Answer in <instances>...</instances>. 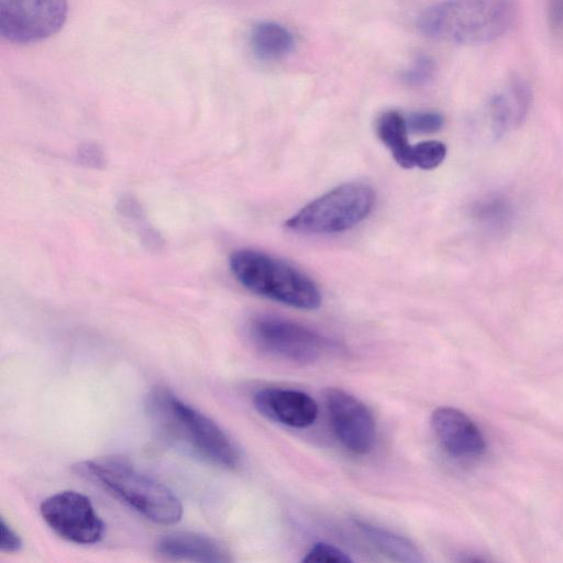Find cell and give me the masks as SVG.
Wrapping results in <instances>:
<instances>
[{
    "label": "cell",
    "instance_id": "obj_1",
    "mask_svg": "<svg viewBox=\"0 0 563 563\" xmlns=\"http://www.w3.org/2000/svg\"><path fill=\"white\" fill-rule=\"evenodd\" d=\"M146 407L158 431L168 440L216 465L225 468L239 465V450L225 431L170 390L154 388L147 396Z\"/></svg>",
    "mask_w": 563,
    "mask_h": 563
},
{
    "label": "cell",
    "instance_id": "obj_2",
    "mask_svg": "<svg viewBox=\"0 0 563 563\" xmlns=\"http://www.w3.org/2000/svg\"><path fill=\"white\" fill-rule=\"evenodd\" d=\"M516 19L512 0H442L418 18L419 31L454 44H483L503 36Z\"/></svg>",
    "mask_w": 563,
    "mask_h": 563
},
{
    "label": "cell",
    "instance_id": "obj_3",
    "mask_svg": "<svg viewBox=\"0 0 563 563\" xmlns=\"http://www.w3.org/2000/svg\"><path fill=\"white\" fill-rule=\"evenodd\" d=\"M230 268L242 286L258 296L307 310L321 303V294L307 275L264 252L238 250L230 257Z\"/></svg>",
    "mask_w": 563,
    "mask_h": 563
},
{
    "label": "cell",
    "instance_id": "obj_4",
    "mask_svg": "<svg viewBox=\"0 0 563 563\" xmlns=\"http://www.w3.org/2000/svg\"><path fill=\"white\" fill-rule=\"evenodd\" d=\"M80 472L146 519L174 525L183 516L177 496L165 485L117 461H85Z\"/></svg>",
    "mask_w": 563,
    "mask_h": 563
},
{
    "label": "cell",
    "instance_id": "obj_5",
    "mask_svg": "<svg viewBox=\"0 0 563 563\" xmlns=\"http://www.w3.org/2000/svg\"><path fill=\"white\" fill-rule=\"evenodd\" d=\"M374 202L375 192L369 185L346 183L305 206L286 221V227L309 234L343 232L362 222Z\"/></svg>",
    "mask_w": 563,
    "mask_h": 563
},
{
    "label": "cell",
    "instance_id": "obj_6",
    "mask_svg": "<svg viewBox=\"0 0 563 563\" xmlns=\"http://www.w3.org/2000/svg\"><path fill=\"white\" fill-rule=\"evenodd\" d=\"M249 332L263 352L296 364H311L327 351L329 342L316 331L276 316L253 318Z\"/></svg>",
    "mask_w": 563,
    "mask_h": 563
},
{
    "label": "cell",
    "instance_id": "obj_7",
    "mask_svg": "<svg viewBox=\"0 0 563 563\" xmlns=\"http://www.w3.org/2000/svg\"><path fill=\"white\" fill-rule=\"evenodd\" d=\"M67 13V0H0V33L11 43L41 42L63 27Z\"/></svg>",
    "mask_w": 563,
    "mask_h": 563
},
{
    "label": "cell",
    "instance_id": "obj_8",
    "mask_svg": "<svg viewBox=\"0 0 563 563\" xmlns=\"http://www.w3.org/2000/svg\"><path fill=\"white\" fill-rule=\"evenodd\" d=\"M46 525L60 538L77 544L98 542L104 531L102 519L90 499L75 490H63L41 503Z\"/></svg>",
    "mask_w": 563,
    "mask_h": 563
},
{
    "label": "cell",
    "instance_id": "obj_9",
    "mask_svg": "<svg viewBox=\"0 0 563 563\" xmlns=\"http://www.w3.org/2000/svg\"><path fill=\"white\" fill-rule=\"evenodd\" d=\"M324 402L338 441L354 454H366L376 438L375 420L356 397L340 388H328Z\"/></svg>",
    "mask_w": 563,
    "mask_h": 563
},
{
    "label": "cell",
    "instance_id": "obj_10",
    "mask_svg": "<svg viewBox=\"0 0 563 563\" xmlns=\"http://www.w3.org/2000/svg\"><path fill=\"white\" fill-rule=\"evenodd\" d=\"M430 423L438 441L451 456L471 460L484 453V437L464 412L439 407L432 412Z\"/></svg>",
    "mask_w": 563,
    "mask_h": 563
},
{
    "label": "cell",
    "instance_id": "obj_11",
    "mask_svg": "<svg viewBox=\"0 0 563 563\" xmlns=\"http://www.w3.org/2000/svg\"><path fill=\"white\" fill-rule=\"evenodd\" d=\"M254 408L267 419L303 429L318 416V404L308 394L286 388L266 387L253 395Z\"/></svg>",
    "mask_w": 563,
    "mask_h": 563
},
{
    "label": "cell",
    "instance_id": "obj_12",
    "mask_svg": "<svg viewBox=\"0 0 563 563\" xmlns=\"http://www.w3.org/2000/svg\"><path fill=\"white\" fill-rule=\"evenodd\" d=\"M155 553L168 561L228 562L229 553L213 539L195 532L168 533L156 542Z\"/></svg>",
    "mask_w": 563,
    "mask_h": 563
},
{
    "label": "cell",
    "instance_id": "obj_13",
    "mask_svg": "<svg viewBox=\"0 0 563 563\" xmlns=\"http://www.w3.org/2000/svg\"><path fill=\"white\" fill-rule=\"evenodd\" d=\"M530 100L531 92L527 84L520 79L512 80L489 102V114L495 129L503 133L512 124L519 123L527 113Z\"/></svg>",
    "mask_w": 563,
    "mask_h": 563
},
{
    "label": "cell",
    "instance_id": "obj_14",
    "mask_svg": "<svg viewBox=\"0 0 563 563\" xmlns=\"http://www.w3.org/2000/svg\"><path fill=\"white\" fill-rule=\"evenodd\" d=\"M355 523L371 544L389 559L402 563L424 561L420 550L406 537L367 521L357 520Z\"/></svg>",
    "mask_w": 563,
    "mask_h": 563
},
{
    "label": "cell",
    "instance_id": "obj_15",
    "mask_svg": "<svg viewBox=\"0 0 563 563\" xmlns=\"http://www.w3.org/2000/svg\"><path fill=\"white\" fill-rule=\"evenodd\" d=\"M291 32L276 22H261L251 33V46L254 54L263 60H278L294 48Z\"/></svg>",
    "mask_w": 563,
    "mask_h": 563
},
{
    "label": "cell",
    "instance_id": "obj_16",
    "mask_svg": "<svg viewBox=\"0 0 563 563\" xmlns=\"http://www.w3.org/2000/svg\"><path fill=\"white\" fill-rule=\"evenodd\" d=\"M376 131L379 140L390 151L394 159L404 168H412V145L408 142L406 119L397 111H386L378 118Z\"/></svg>",
    "mask_w": 563,
    "mask_h": 563
},
{
    "label": "cell",
    "instance_id": "obj_17",
    "mask_svg": "<svg viewBox=\"0 0 563 563\" xmlns=\"http://www.w3.org/2000/svg\"><path fill=\"white\" fill-rule=\"evenodd\" d=\"M445 155L446 146L440 141L431 140L418 143L411 150L412 167L433 169L444 161Z\"/></svg>",
    "mask_w": 563,
    "mask_h": 563
},
{
    "label": "cell",
    "instance_id": "obj_18",
    "mask_svg": "<svg viewBox=\"0 0 563 563\" xmlns=\"http://www.w3.org/2000/svg\"><path fill=\"white\" fill-rule=\"evenodd\" d=\"M434 74V60L428 55L419 54L401 73V80L409 87H422L433 78Z\"/></svg>",
    "mask_w": 563,
    "mask_h": 563
},
{
    "label": "cell",
    "instance_id": "obj_19",
    "mask_svg": "<svg viewBox=\"0 0 563 563\" xmlns=\"http://www.w3.org/2000/svg\"><path fill=\"white\" fill-rule=\"evenodd\" d=\"M302 562H317V563H347L352 562L351 558L340 548L327 543H314L301 560Z\"/></svg>",
    "mask_w": 563,
    "mask_h": 563
},
{
    "label": "cell",
    "instance_id": "obj_20",
    "mask_svg": "<svg viewBox=\"0 0 563 563\" xmlns=\"http://www.w3.org/2000/svg\"><path fill=\"white\" fill-rule=\"evenodd\" d=\"M408 130L416 133H435L444 123L443 117L433 111H419L411 113L406 119Z\"/></svg>",
    "mask_w": 563,
    "mask_h": 563
},
{
    "label": "cell",
    "instance_id": "obj_21",
    "mask_svg": "<svg viewBox=\"0 0 563 563\" xmlns=\"http://www.w3.org/2000/svg\"><path fill=\"white\" fill-rule=\"evenodd\" d=\"M479 216L489 223L503 222L508 216L507 206L499 199H493L479 207Z\"/></svg>",
    "mask_w": 563,
    "mask_h": 563
},
{
    "label": "cell",
    "instance_id": "obj_22",
    "mask_svg": "<svg viewBox=\"0 0 563 563\" xmlns=\"http://www.w3.org/2000/svg\"><path fill=\"white\" fill-rule=\"evenodd\" d=\"M1 539L0 549L2 552H16L22 545L20 536L5 522L3 518L0 520Z\"/></svg>",
    "mask_w": 563,
    "mask_h": 563
},
{
    "label": "cell",
    "instance_id": "obj_23",
    "mask_svg": "<svg viewBox=\"0 0 563 563\" xmlns=\"http://www.w3.org/2000/svg\"><path fill=\"white\" fill-rule=\"evenodd\" d=\"M79 158L89 166L98 167L103 163L102 152L95 145H86L79 151Z\"/></svg>",
    "mask_w": 563,
    "mask_h": 563
},
{
    "label": "cell",
    "instance_id": "obj_24",
    "mask_svg": "<svg viewBox=\"0 0 563 563\" xmlns=\"http://www.w3.org/2000/svg\"><path fill=\"white\" fill-rule=\"evenodd\" d=\"M549 20L554 27L563 26V0H549Z\"/></svg>",
    "mask_w": 563,
    "mask_h": 563
}]
</instances>
